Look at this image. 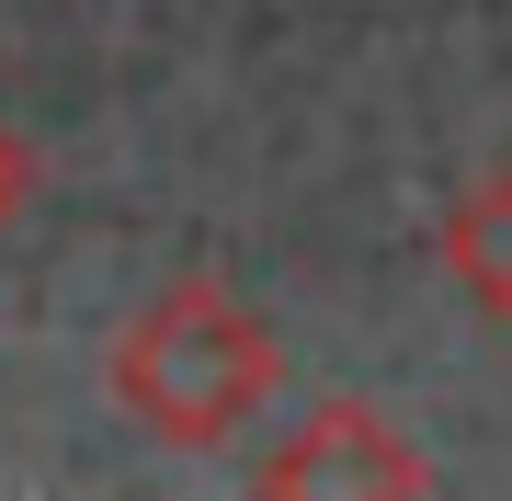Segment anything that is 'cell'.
<instances>
[{
    "mask_svg": "<svg viewBox=\"0 0 512 501\" xmlns=\"http://www.w3.org/2000/svg\"><path fill=\"white\" fill-rule=\"evenodd\" d=\"M262 490H274V501H330V490H342V501H353V490H433V456H421L376 399H319L308 422H296L274 456H262Z\"/></svg>",
    "mask_w": 512,
    "mask_h": 501,
    "instance_id": "obj_2",
    "label": "cell"
},
{
    "mask_svg": "<svg viewBox=\"0 0 512 501\" xmlns=\"http://www.w3.org/2000/svg\"><path fill=\"white\" fill-rule=\"evenodd\" d=\"M23 194H35V149H23V126L0 114V228L23 217Z\"/></svg>",
    "mask_w": 512,
    "mask_h": 501,
    "instance_id": "obj_4",
    "label": "cell"
},
{
    "mask_svg": "<svg viewBox=\"0 0 512 501\" xmlns=\"http://www.w3.org/2000/svg\"><path fill=\"white\" fill-rule=\"evenodd\" d=\"M103 376H114V410L126 422H148L160 445L194 456V445H228L239 422H262L285 353H274V319L251 297H228L217 274H183V285H160L126 319V342H114Z\"/></svg>",
    "mask_w": 512,
    "mask_h": 501,
    "instance_id": "obj_1",
    "label": "cell"
},
{
    "mask_svg": "<svg viewBox=\"0 0 512 501\" xmlns=\"http://www.w3.org/2000/svg\"><path fill=\"white\" fill-rule=\"evenodd\" d=\"M433 251H444V274H456V297H467L478 319H501V331H512V160L478 171V183H456Z\"/></svg>",
    "mask_w": 512,
    "mask_h": 501,
    "instance_id": "obj_3",
    "label": "cell"
}]
</instances>
